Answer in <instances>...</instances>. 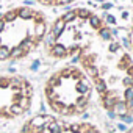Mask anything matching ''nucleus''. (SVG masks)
Segmentation results:
<instances>
[{
    "label": "nucleus",
    "instance_id": "obj_1",
    "mask_svg": "<svg viewBox=\"0 0 133 133\" xmlns=\"http://www.w3.org/2000/svg\"><path fill=\"white\" fill-rule=\"evenodd\" d=\"M102 108L117 119L133 117V58L108 27L77 56Z\"/></svg>",
    "mask_w": 133,
    "mask_h": 133
},
{
    "label": "nucleus",
    "instance_id": "obj_2",
    "mask_svg": "<svg viewBox=\"0 0 133 133\" xmlns=\"http://www.w3.org/2000/svg\"><path fill=\"white\" fill-rule=\"evenodd\" d=\"M110 25L89 8H74L59 14L50 25L44 39V50L53 59L77 58Z\"/></svg>",
    "mask_w": 133,
    "mask_h": 133
},
{
    "label": "nucleus",
    "instance_id": "obj_3",
    "mask_svg": "<svg viewBox=\"0 0 133 133\" xmlns=\"http://www.w3.org/2000/svg\"><path fill=\"white\" fill-rule=\"evenodd\" d=\"M49 21L41 10L21 5L0 16V61H21L44 42Z\"/></svg>",
    "mask_w": 133,
    "mask_h": 133
},
{
    "label": "nucleus",
    "instance_id": "obj_4",
    "mask_svg": "<svg viewBox=\"0 0 133 133\" xmlns=\"http://www.w3.org/2000/svg\"><path fill=\"white\" fill-rule=\"evenodd\" d=\"M92 85L80 66L66 64L49 75L44 85L47 107L55 116L77 117L82 116L92 99Z\"/></svg>",
    "mask_w": 133,
    "mask_h": 133
},
{
    "label": "nucleus",
    "instance_id": "obj_5",
    "mask_svg": "<svg viewBox=\"0 0 133 133\" xmlns=\"http://www.w3.org/2000/svg\"><path fill=\"white\" fill-rule=\"evenodd\" d=\"M33 85L22 75H0V119H17L33 103Z\"/></svg>",
    "mask_w": 133,
    "mask_h": 133
},
{
    "label": "nucleus",
    "instance_id": "obj_6",
    "mask_svg": "<svg viewBox=\"0 0 133 133\" xmlns=\"http://www.w3.org/2000/svg\"><path fill=\"white\" fill-rule=\"evenodd\" d=\"M19 133H103L89 122L71 121L52 114H36L24 122Z\"/></svg>",
    "mask_w": 133,
    "mask_h": 133
},
{
    "label": "nucleus",
    "instance_id": "obj_7",
    "mask_svg": "<svg viewBox=\"0 0 133 133\" xmlns=\"http://www.w3.org/2000/svg\"><path fill=\"white\" fill-rule=\"evenodd\" d=\"M35 2L42 6H47V8H61V6L72 5L77 0H35Z\"/></svg>",
    "mask_w": 133,
    "mask_h": 133
},
{
    "label": "nucleus",
    "instance_id": "obj_8",
    "mask_svg": "<svg viewBox=\"0 0 133 133\" xmlns=\"http://www.w3.org/2000/svg\"><path fill=\"white\" fill-rule=\"evenodd\" d=\"M127 38H128V45H130V49H131V52H133V25L130 27V30H128V35H127Z\"/></svg>",
    "mask_w": 133,
    "mask_h": 133
},
{
    "label": "nucleus",
    "instance_id": "obj_9",
    "mask_svg": "<svg viewBox=\"0 0 133 133\" xmlns=\"http://www.w3.org/2000/svg\"><path fill=\"white\" fill-rule=\"evenodd\" d=\"M125 133H133V127H131V128H128V130H127Z\"/></svg>",
    "mask_w": 133,
    "mask_h": 133
}]
</instances>
